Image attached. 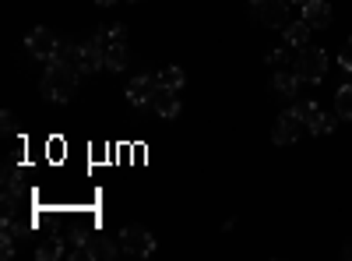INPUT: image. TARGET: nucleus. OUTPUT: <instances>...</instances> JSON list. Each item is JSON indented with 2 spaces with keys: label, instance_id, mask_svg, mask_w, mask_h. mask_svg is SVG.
<instances>
[{
  "label": "nucleus",
  "instance_id": "nucleus-1",
  "mask_svg": "<svg viewBox=\"0 0 352 261\" xmlns=\"http://www.w3.org/2000/svg\"><path fill=\"white\" fill-rule=\"evenodd\" d=\"M46 78H43V96L53 103H71V96L78 92V67L71 61H64L60 53L46 61Z\"/></svg>",
  "mask_w": 352,
  "mask_h": 261
},
{
  "label": "nucleus",
  "instance_id": "nucleus-23",
  "mask_svg": "<svg viewBox=\"0 0 352 261\" xmlns=\"http://www.w3.org/2000/svg\"><path fill=\"white\" fill-rule=\"evenodd\" d=\"M0 121H4V131H8V134L14 131V113H11V109H4V117H0Z\"/></svg>",
  "mask_w": 352,
  "mask_h": 261
},
{
  "label": "nucleus",
  "instance_id": "nucleus-8",
  "mask_svg": "<svg viewBox=\"0 0 352 261\" xmlns=\"http://www.w3.org/2000/svg\"><path fill=\"white\" fill-rule=\"evenodd\" d=\"M155 92H159V74H138V78L127 85L131 106H152Z\"/></svg>",
  "mask_w": 352,
  "mask_h": 261
},
{
  "label": "nucleus",
  "instance_id": "nucleus-17",
  "mask_svg": "<svg viewBox=\"0 0 352 261\" xmlns=\"http://www.w3.org/2000/svg\"><path fill=\"white\" fill-rule=\"evenodd\" d=\"M335 109H338L342 121H352V85H342L335 92Z\"/></svg>",
  "mask_w": 352,
  "mask_h": 261
},
{
  "label": "nucleus",
  "instance_id": "nucleus-27",
  "mask_svg": "<svg viewBox=\"0 0 352 261\" xmlns=\"http://www.w3.org/2000/svg\"><path fill=\"white\" fill-rule=\"evenodd\" d=\"M250 4H254V8H257V4H264V0H250Z\"/></svg>",
  "mask_w": 352,
  "mask_h": 261
},
{
  "label": "nucleus",
  "instance_id": "nucleus-7",
  "mask_svg": "<svg viewBox=\"0 0 352 261\" xmlns=\"http://www.w3.org/2000/svg\"><path fill=\"white\" fill-rule=\"evenodd\" d=\"M307 131V124H303V117L296 109H285L282 117L275 121V131H272V138H275V145H292L300 134Z\"/></svg>",
  "mask_w": 352,
  "mask_h": 261
},
{
  "label": "nucleus",
  "instance_id": "nucleus-18",
  "mask_svg": "<svg viewBox=\"0 0 352 261\" xmlns=\"http://www.w3.org/2000/svg\"><path fill=\"white\" fill-rule=\"evenodd\" d=\"M60 254H64V240H60V237L43 240V244H39V251H36V258H39V261H53V258H60Z\"/></svg>",
  "mask_w": 352,
  "mask_h": 261
},
{
  "label": "nucleus",
  "instance_id": "nucleus-19",
  "mask_svg": "<svg viewBox=\"0 0 352 261\" xmlns=\"http://www.w3.org/2000/svg\"><path fill=\"white\" fill-rule=\"evenodd\" d=\"M99 43L106 46V43H127V28L124 25H109V28H99Z\"/></svg>",
  "mask_w": 352,
  "mask_h": 261
},
{
  "label": "nucleus",
  "instance_id": "nucleus-24",
  "mask_svg": "<svg viewBox=\"0 0 352 261\" xmlns=\"http://www.w3.org/2000/svg\"><path fill=\"white\" fill-rule=\"evenodd\" d=\"M96 4H99V8H113V0H96Z\"/></svg>",
  "mask_w": 352,
  "mask_h": 261
},
{
  "label": "nucleus",
  "instance_id": "nucleus-5",
  "mask_svg": "<svg viewBox=\"0 0 352 261\" xmlns=\"http://www.w3.org/2000/svg\"><path fill=\"white\" fill-rule=\"evenodd\" d=\"M25 50L32 53L36 61H53L56 50H60V39H56L50 28H32V32H28V39H25Z\"/></svg>",
  "mask_w": 352,
  "mask_h": 261
},
{
  "label": "nucleus",
  "instance_id": "nucleus-22",
  "mask_svg": "<svg viewBox=\"0 0 352 261\" xmlns=\"http://www.w3.org/2000/svg\"><path fill=\"white\" fill-rule=\"evenodd\" d=\"M268 64H285V50H272L268 53Z\"/></svg>",
  "mask_w": 352,
  "mask_h": 261
},
{
  "label": "nucleus",
  "instance_id": "nucleus-16",
  "mask_svg": "<svg viewBox=\"0 0 352 261\" xmlns=\"http://www.w3.org/2000/svg\"><path fill=\"white\" fill-rule=\"evenodd\" d=\"M184 81H187V74H184L180 67H162V71H159V85H162V89L180 92V89H184Z\"/></svg>",
  "mask_w": 352,
  "mask_h": 261
},
{
  "label": "nucleus",
  "instance_id": "nucleus-11",
  "mask_svg": "<svg viewBox=\"0 0 352 261\" xmlns=\"http://www.w3.org/2000/svg\"><path fill=\"white\" fill-rule=\"evenodd\" d=\"M272 92H275L278 99H292V96L300 92V74H296V71H275Z\"/></svg>",
  "mask_w": 352,
  "mask_h": 261
},
{
  "label": "nucleus",
  "instance_id": "nucleus-14",
  "mask_svg": "<svg viewBox=\"0 0 352 261\" xmlns=\"http://www.w3.org/2000/svg\"><path fill=\"white\" fill-rule=\"evenodd\" d=\"M106 67L109 71H124L127 67V43H106Z\"/></svg>",
  "mask_w": 352,
  "mask_h": 261
},
{
  "label": "nucleus",
  "instance_id": "nucleus-6",
  "mask_svg": "<svg viewBox=\"0 0 352 261\" xmlns=\"http://www.w3.org/2000/svg\"><path fill=\"white\" fill-rule=\"evenodd\" d=\"M292 109L303 117V124H307L310 134H328V131H335V121L328 117V113H320V106H317L314 99H303V103H296Z\"/></svg>",
  "mask_w": 352,
  "mask_h": 261
},
{
  "label": "nucleus",
  "instance_id": "nucleus-21",
  "mask_svg": "<svg viewBox=\"0 0 352 261\" xmlns=\"http://www.w3.org/2000/svg\"><path fill=\"white\" fill-rule=\"evenodd\" d=\"M46 152H50L53 159H60V156H64V141H60V138H50V141H46Z\"/></svg>",
  "mask_w": 352,
  "mask_h": 261
},
{
  "label": "nucleus",
  "instance_id": "nucleus-15",
  "mask_svg": "<svg viewBox=\"0 0 352 261\" xmlns=\"http://www.w3.org/2000/svg\"><path fill=\"white\" fill-rule=\"evenodd\" d=\"M307 39H310V25L307 21H292V25H285V43L289 46H307Z\"/></svg>",
  "mask_w": 352,
  "mask_h": 261
},
{
  "label": "nucleus",
  "instance_id": "nucleus-12",
  "mask_svg": "<svg viewBox=\"0 0 352 261\" xmlns=\"http://www.w3.org/2000/svg\"><path fill=\"white\" fill-rule=\"evenodd\" d=\"M85 244H88V261H109V258H116L113 240H109V237H102V233H88V237H85Z\"/></svg>",
  "mask_w": 352,
  "mask_h": 261
},
{
  "label": "nucleus",
  "instance_id": "nucleus-20",
  "mask_svg": "<svg viewBox=\"0 0 352 261\" xmlns=\"http://www.w3.org/2000/svg\"><path fill=\"white\" fill-rule=\"evenodd\" d=\"M338 67L345 71V74H352V39L342 46V53H338Z\"/></svg>",
  "mask_w": 352,
  "mask_h": 261
},
{
  "label": "nucleus",
  "instance_id": "nucleus-26",
  "mask_svg": "<svg viewBox=\"0 0 352 261\" xmlns=\"http://www.w3.org/2000/svg\"><path fill=\"white\" fill-rule=\"evenodd\" d=\"M289 4H307V0H289Z\"/></svg>",
  "mask_w": 352,
  "mask_h": 261
},
{
  "label": "nucleus",
  "instance_id": "nucleus-13",
  "mask_svg": "<svg viewBox=\"0 0 352 261\" xmlns=\"http://www.w3.org/2000/svg\"><path fill=\"white\" fill-rule=\"evenodd\" d=\"M152 109L159 113V117H176V113H180V96H176L173 89H162L159 85V92H155V99H152Z\"/></svg>",
  "mask_w": 352,
  "mask_h": 261
},
{
  "label": "nucleus",
  "instance_id": "nucleus-4",
  "mask_svg": "<svg viewBox=\"0 0 352 261\" xmlns=\"http://www.w3.org/2000/svg\"><path fill=\"white\" fill-rule=\"evenodd\" d=\"M120 247H124L131 258H148V254L155 251V237H152L144 226H124V233H120Z\"/></svg>",
  "mask_w": 352,
  "mask_h": 261
},
{
  "label": "nucleus",
  "instance_id": "nucleus-10",
  "mask_svg": "<svg viewBox=\"0 0 352 261\" xmlns=\"http://www.w3.org/2000/svg\"><path fill=\"white\" fill-rule=\"evenodd\" d=\"M303 21L310 28H328L331 25V4L328 0H307L303 4Z\"/></svg>",
  "mask_w": 352,
  "mask_h": 261
},
{
  "label": "nucleus",
  "instance_id": "nucleus-9",
  "mask_svg": "<svg viewBox=\"0 0 352 261\" xmlns=\"http://www.w3.org/2000/svg\"><path fill=\"white\" fill-rule=\"evenodd\" d=\"M254 18L272 25V28H285L289 25V0H264V4H257Z\"/></svg>",
  "mask_w": 352,
  "mask_h": 261
},
{
  "label": "nucleus",
  "instance_id": "nucleus-25",
  "mask_svg": "<svg viewBox=\"0 0 352 261\" xmlns=\"http://www.w3.org/2000/svg\"><path fill=\"white\" fill-rule=\"evenodd\" d=\"M345 258H352V244H349V247H345Z\"/></svg>",
  "mask_w": 352,
  "mask_h": 261
},
{
  "label": "nucleus",
  "instance_id": "nucleus-2",
  "mask_svg": "<svg viewBox=\"0 0 352 261\" xmlns=\"http://www.w3.org/2000/svg\"><path fill=\"white\" fill-rule=\"evenodd\" d=\"M296 74H300V81H307V85H317L320 78H324V71H328V53L324 50H317V46H300V56H296Z\"/></svg>",
  "mask_w": 352,
  "mask_h": 261
},
{
  "label": "nucleus",
  "instance_id": "nucleus-3",
  "mask_svg": "<svg viewBox=\"0 0 352 261\" xmlns=\"http://www.w3.org/2000/svg\"><path fill=\"white\" fill-rule=\"evenodd\" d=\"M74 67H78L81 74H92V71H102V67H106V50H102L99 36L88 39V43H81V46H74Z\"/></svg>",
  "mask_w": 352,
  "mask_h": 261
}]
</instances>
